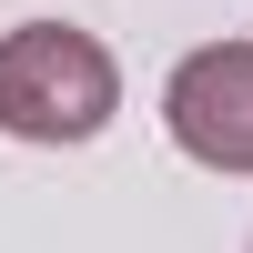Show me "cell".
Masks as SVG:
<instances>
[{
    "mask_svg": "<svg viewBox=\"0 0 253 253\" xmlns=\"http://www.w3.org/2000/svg\"><path fill=\"white\" fill-rule=\"evenodd\" d=\"M162 122H172V142H182L193 162L253 172V41L193 51V61L172 71V91H162Z\"/></svg>",
    "mask_w": 253,
    "mask_h": 253,
    "instance_id": "2",
    "label": "cell"
},
{
    "mask_svg": "<svg viewBox=\"0 0 253 253\" xmlns=\"http://www.w3.org/2000/svg\"><path fill=\"white\" fill-rule=\"evenodd\" d=\"M122 112V71L71 20H20L0 41V132L10 142H91Z\"/></svg>",
    "mask_w": 253,
    "mask_h": 253,
    "instance_id": "1",
    "label": "cell"
}]
</instances>
